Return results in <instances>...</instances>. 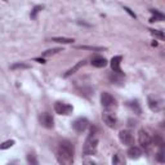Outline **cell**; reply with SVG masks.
I'll return each instance as SVG.
<instances>
[{"label": "cell", "instance_id": "24", "mask_svg": "<svg viewBox=\"0 0 165 165\" xmlns=\"http://www.w3.org/2000/svg\"><path fill=\"white\" fill-rule=\"evenodd\" d=\"M27 163H29V164H32V165H38V164H39L38 159L35 158L34 154H29V155H27Z\"/></svg>", "mask_w": 165, "mask_h": 165}, {"label": "cell", "instance_id": "26", "mask_svg": "<svg viewBox=\"0 0 165 165\" xmlns=\"http://www.w3.org/2000/svg\"><path fill=\"white\" fill-rule=\"evenodd\" d=\"M150 31H151V34L154 35L155 38L164 39V32H163V31H160V30H150Z\"/></svg>", "mask_w": 165, "mask_h": 165}, {"label": "cell", "instance_id": "19", "mask_svg": "<svg viewBox=\"0 0 165 165\" xmlns=\"http://www.w3.org/2000/svg\"><path fill=\"white\" fill-rule=\"evenodd\" d=\"M30 69L29 63H25V62H17V63H13L10 66V70H27Z\"/></svg>", "mask_w": 165, "mask_h": 165}, {"label": "cell", "instance_id": "25", "mask_svg": "<svg viewBox=\"0 0 165 165\" xmlns=\"http://www.w3.org/2000/svg\"><path fill=\"white\" fill-rule=\"evenodd\" d=\"M156 160H158L159 163H164L165 161V155H164V150H163V148H160V151L156 154Z\"/></svg>", "mask_w": 165, "mask_h": 165}, {"label": "cell", "instance_id": "6", "mask_svg": "<svg viewBox=\"0 0 165 165\" xmlns=\"http://www.w3.org/2000/svg\"><path fill=\"white\" fill-rule=\"evenodd\" d=\"M147 105L150 110L152 112H159L163 107V101L160 99L159 97H155V96H148L147 98Z\"/></svg>", "mask_w": 165, "mask_h": 165}, {"label": "cell", "instance_id": "14", "mask_svg": "<svg viewBox=\"0 0 165 165\" xmlns=\"http://www.w3.org/2000/svg\"><path fill=\"white\" fill-rule=\"evenodd\" d=\"M84 65H85V61H79V62H77V63L75 65V66H72V67L70 69L69 71L65 74V77H69V76L74 75V74H75L76 71H79V70H80V69H81Z\"/></svg>", "mask_w": 165, "mask_h": 165}, {"label": "cell", "instance_id": "13", "mask_svg": "<svg viewBox=\"0 0 165 165\" xmlns=\"http://www.w3.org/2000/svg\"><path fill=\"white\" fill-rule=\"evenodd\" d=\"M121 60H123L121 56H115L111 60V69H112L113 72H123V71H121V69H120Z\"/></svg>", "mask_w": 165, "mask_h": 165}, {"label": "cell", "instance_id": "16", "mask_svg": "<svg viewBox=\"0 0 165 165\" xmlns=\"http://www.w3.org/2000/svg\"><path fill=\"white\" fill-rule=\"evenodd\" d=\"M127 106L132 110V111H134V113H137V115H139V113L142 112V110H141V106H139V103H138V101L127 102Z\"/></svg>", "mask_w": 165, "mask_h": 165}, {"label": "cell", "instance_id": "21", "mask_svg": "<svg viewBox=\"0 0 165 165\" xmlns=\"http://www.w3.org/2000/svg\"><path fill=\"white\" fill-rule=\"evenodd\" d=\"M152 142L155 143V146H159L160 148H163V147H164V139H163V137H161V136L158 134V133H156L155 137L152 138Z\"/></svg>", "mask_w": 165, "mask_h": 165}, {"label": "cell", "instance_id": "10", "mask_svg": "<svg viewBox=\"0 0 165 165\" xmlns=\"http://www.w3.org/2000/svg\"><path fill=\"white\" fill-rule=\"evenodd\" d=\"M102 120H103V123L107 125L108 128H115L116 124H117L116 116H113L111 112H103L102 113Z\"/></svg>", "mask_w": 165, "mask_h": 165}, {"label": "cell", "instance_id": "11", "mask_svg": "<svg viewBox=\"0 0 165 165\" xmlns=\"http://www.w3.org/2000/svg\"><path fill=\"white\" fill-rule=\"evenodd\" d=\"M90 65L93 66V67H97V69H102L105 67V66H107V60H106L105 57H94L92 58V62H90Z\"/></svg>", "mask_w": 165, "mask_h": 165}, {"label": "cell", "instance_id": "4", "mask_svg": "<svg viewBox=\"0 0 165 165\" xmlns=\"http://www.w3.org/2000/svg\"><path fill=\"white\" fill-rule=\"evenodd\" d=\"M138 142L143 148H150L152 144V136L146 129H141L138 133Z\"/></svg>", "mask_w": 165, "mask_h": 165}, {"label": "cell", "instance_id": "12", "mask_svg": "<svg viewBox=\"0 0 165 165\" xmlns=\"http://www.w3.org/2000/svg\"><path fill=\"white\" fill-rule=\"evenodd\" d=\"M127 154H128V156H129V159L137 160V159H139L141 156H142V151H141V148L136 147V146H130Z\"/></svg>", "mask_w": 165, "mask_h": 165}, {"label": "cell", "instance_id": "3", "mask_svg": "<svg viewBox=\"0 0 165 165\" xmlns=\"http://www.w3.org/2000/svg\"><path fill=\"white\" fill-rule=\"evenodd\" d=\"M101 103H102V107L106 110L116 108V106H117L115 97L111 96L108 92H103L101 94Z\"/></svg>", "mask_w": 165, "mask_h": 165}, {"label": "cell", "instance_id": "28", "mask_svg": "<svg viewBox=\"0 0 165 165\" xmlns=\"http://www.w3.org/2000/svg\"><path fill=\"white\" fill-rule=\"evenodd\" d=\"M124 163V159L120 158V155H115L112 158V164H123Z\"/></svg>", "mask_w": 165, "mask_h": 165}, {"label": "cell", "instance_id": "29", "mask_svg": "<svg viewBox=\"0 0 165 165\" xmlns=\"http://www.w3.org/2000/svg\"><path fill=\"white\" fill-rule=\"evenodd\" d=\"M124 10L127 12V13H128L129 15H130V17H133V18H137L136 13H134V12H132V9H130V8H128V7H124Z\"/></svg>", "mask_w": 165, "mask_h": 165}, {"label": "cell", "instance_id": "7", "mask_svg": "<svg viewBox=\"0 0 165 165\" xmlns=\"http://www.w3.org/2000/svg\"><path fill=\"white\" fill-rule=\"evenodd\" d=\"M89 127V121L88 119H85V117H77V119L72 123V128L75 129L77 133H84L86 129Z\"/></svg>", "mask_w": 165, "mask_h": 165}, {"label": "cell", "instance_id": "15", "mask_svg": "<svg viewBox=\"0 0 165 165\" xmlns=\"http://www.w3.org/2000/svg\"><path fill=\"white\" fill-rule=\"evenodd\" d=\"M110 81L112 82V84H117V82H121L124 79V74L123 72H112L111 75L108 76Z\"/></svg>", "mask_w": 165, "mask_h": 165}, {"label": "cell", "instance_id": "30", "mask_svg": "<svg viewBox=\"0 0 165 165\" xmlns=\"http://www.w3.org/2000/svg\"><path fill=\"white\" fill-rule=\"evenodd\" d=\"M35 61H38L39 63H45V61H44V60H41V58H36Z\"/></svg>", "mask_w": 165, "mask_h": 165}, {"label": "cell", "instance_id": "31", "mask_svg": "<svg viewBox=\"0 0 165 165\" xmlns=\"http://www.w3.org/2000/svg\"><path fill=\"white\" fill-rule=\"evenodd\" d=\"M4 1H7V0H4Z\"/></svg>", "mask_w": 165, "mask_h": 165}, {"label": "cell", "instance_id": "17", "mask_svg": "<svg viewBox=\"0 0 165 165\" xmlns=\"http://www.w3.org/2000/svg\"><path fill=\"white\" fill-rule=\"evenodd\" d=\"M150 12L152 13V15H154V17L150 19V22H159V21H163L164 19V14L160 13L158 9H151Z\"/></svg>", "mask_w": 165, "mask_h": 165}, {"label": "cell", "instance_id": "2", "mask_svg": "<svg viewBox=\"0 0 165 165\" xmlns=\"http://www.w3.org/2000/svg\"><path fill=\"white\" fill-rule=\"evenodd\" d=\"M97 147H98V138L96 134V129H92L88 138L85 139L84 146H82V155L93 156L97 152Z\"/></svg>", "mask_w": 165, "mask_h": 165}, {"label": "cell", "instance_id": "20", "mask_svg": "<svg viewBox=\"0 0 165 165\" xmlns=\"http://www.w3.org/2000/svg\"><path fill=\"white\" fill-rule=\"evenodd\" d=\"M52 41L54 43H61V44H72L74 39H70V38H52Z\"/></svg>", "mask_w": 165, "mask_h": 165}, {"label": "cell", "instance_id": "8", "mask_svg": "<svg viewBox=\"0 0 165 165\" xmlns=\"http://www.w3.org/2000/svg\"><path fill=\"white\" fill-rule=\"evenodd\" d=\"M119 138L121 141V143H124L125 146H130V144H133V142H134V137H133L132 132L128 130V129H123V130H120Z\"/></svg>", "mask_w": 165, "mask_h": 165}, {"label": "cell", "instance_id": "23", "mask_svg": "<svg viewBox=\"0 0 165 165\" xmlns=\"http://www.w3.org/2000/svg\"><path fill=\"white\" fill-rule=\"evenodd\" d=\"M15 142L13 139H9V141H5V142H3L1 144H0V150H7V148H10L12 146H13Z\"/></svg>", "mask_w": 165, "mask_h": 165}, {"label": "cell", "instance_id": "9", "mask_svg": "<svg viewBox=\"0 0 165 165\" xmlns=\"http://www.w3.org/2000/svg\"><path fill=\"white\" fill-rule=\"evenodd\" d=\"M39 119H40V124H41L44 128H46V129H52V128L54 127V120H53V117H52V115H50V113H48V112L41 113Z\"/></svg>", "mask_w": 165, "mask_h": 165}, {"label": "cell", "instance_id": "18", "mask_svg": "<svg viewBox=\"0 0 165 165\" xmlns=\"http://www.w3.org/2000/svg\"><path fill=\"white\" fill-rule=\"evenodd\" d=\"M77 49H82V50H93V52H103L106 48L103 46H90V45H77Z\"/></svg>", "mask_w": 165, "mask_h": 165}, {"label": "cell", "instance_id": "22", "mask_svg": "<svg viewBox=\"0 0 165 165\" xmlns=\"http://www.w3.org/2000/svg\"><path fill=\"white\" fill-rule=\"evenodd\" d=\"M43 9H44V5H36V7H34V9L31 10V14H30L31 19H36L38 13H39L40 10H43Z\"/></svg>", "mask_w": 165, "mask_h": 165}, {"label": "cell", "instance_id": "27", "mask_svg": "<svg viewBox=\"0 0 165 165\" xmlns=\"http://www.w3.org/2000/svg\"><path fill=\"white\" fill-rule=\"evenodd\" d=\"M58 52H61V48H53V49H49V50H46V52H44L43 56H50V54H54Z\"/></svg>", "mask_w": 165, "mask_h": 165}, {"label": "cell", "instance_id": "5", "mask_svg": "<svg viewBox=\"0 0 165 165\" xmlns=\"http://www.w3.org/2000/svg\"><path fill=\"white\" fill-rule=\"evenodd\" d=\"M54 111L58 115H71L74 111V107L69 103H65V102H56L54 103Z\"/></svg>", "mask_w": 165, "mask_h": 165}, {"label": "cell", "instance_id": "1", "mask_svg": "<svg viewBox=\"0 0 165 165\" xmlns=\"http://www.w3.org/2000/svg\"><path fill=\"white\" fill-rule=\"evenodd\" d=\"M74 155H75V148L74 144L69 141H62L58 146L57 151V159L61 164L70 165L74 163Z\"/></svg>", "mask_w": 165, "mask_h": 165}]
</instances>
